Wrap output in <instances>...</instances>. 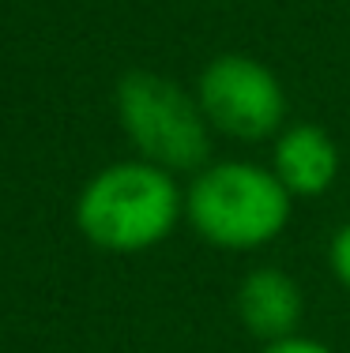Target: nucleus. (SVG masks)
<instances>
[{
	"instance_id": "7ed1b4c3",
	"label": "nucleus",
	"mask_w": 350,
	"mask_h": 353,
	"mask_svg": "<svg viewBox=\"0 0 350 353\" xmlns=\"http://www.w3.org/2000/svg\"><path fill=\"white\" fill-rule=\"evenodd\" d=\"M117 117L139 158L166 173H200L211 154V124L200 102L158 72H128L117 83Z\"/></svg>"
},
{
	"instance_id": "423d86ee",
	"label": "nucleus",
	"mask_w": 350,
	"mask_h": 353,
	"mask_svg": "<svg viewBox=\"0 0 350 353\" xmlns=\"http://www.w3.org/2000/svg\"><path fill=\"white\" fill-rule=\"evenodd\" d=\"M237 316L256 339H290L302 319V290L279 267H256L237 285Z\"/></svg>"
},
{
	"instance_id": "f03ea898",
	"label": "nucleus",
	"mask_w": 350,
	"mask_h": 353,
	"mask_svg": "<svg viewBox=\"0 0 350 353\" xmlns=\"http://www.w3.org/2000/svg\"><path fill=\"white\" fill-rule=\"evenodd\" d=\"M185 218L215 248H264L286 230L290 192L275 170L256 162H215L188 184Z\"/></svg>"
},
{
	"instance_id": "6e6552de",
	"label": "nucleus",
	"mask_w": 350,
	"mask_h": 353,
	"mask_svg": "<svg viewBox=\"0 0 350 353\" xmlns=\"http://www.w3.org/2000/svg\"><path fill=\"white\" fill-rule=\"evenodd\" d=\"M264 353H331V350L320 346V342H313V339H298V334H290V339L268 342V350H264Z\"/></svg>"
},
{
	"instance_id": "0eeeda50",
	"label": "nucleus",
	"mask_w": 350,
	"mask_h": 353,
	"mask_svg": "<svg viewBox=\"0 0 350 353\" xmlns=\"http://www.w3.org/2000/svg\"><path fill=\"white\" fill-rule=\"evenodd\" d=\"M328 259H331V271L343 290H350V222H343L331 237V248H328Z\"/></svg>"
},
{
	"instance_id": "20e7f679",
	"label": "nucleus",
	"mask_w": 350,
	"mask_h": 353,
	"mask_svg": "<svg viewBox=\"0 0 350 353\" xmlns=\"http://www.w3.org/2000/svg\"><path fill=\"white\" fill-rule=\"evenodd\" d=\"M196 102L207 124L233 139L256 143L279 132L286 117V90L268 64L245 53H219L200 72Z\"/></svg>"
},
{
	"instance_id": "f257e3e1",
	"label": "nucleus",
	"mask_w": 350,
	"mask_h": 353,
	"mask_svg": "<svg viewBox=\"0 0 350 353\" xmlns=\"http://www.w3.org/2000/svg\"><path fill=\"white\" fill-rule=\"evenodd\" d=\"M185 214V196L173 173L144 162H113L83 184L76 199V225L95 248L147 252L162 245Z\"/></svg>"
},
{
	"instance_id": "39448f33",
	"label": "nucleus",
	"mask_w": 350,
	"mask_h": 353,
	"mask_svg": "<svg viewBox=\"0 0 350 353\" xmlns=\"http://www.w3.org/2000/svg\"><path fill=\"white\" fill-rule=\"evenodd\" d=\"M271 170L290 196H320L339 176V147L320 124H290L275 139Z\"/></svg>"
}]
</instances>
